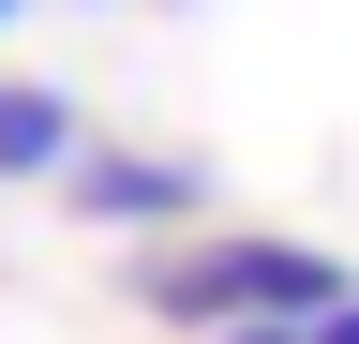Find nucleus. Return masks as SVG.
<instances>
[{"label": "nucleus", "mask_w": 359, "mask_h": 344, "mask_svg": "<svg viewBox=\"0 0 359 344\" xmlns=\"http://www.w3.org/2000/svg\"><path fill=\"white\" fill-rule=\"evenodd\" d=\"M75 150H90L75 90H45V75H0V195H30V180H75Z\"/></svg>", "instance_id": "7ed1b4c3"}, {"label": "nucleus", "mask_w": 359, "mask_h": 344, "mask_svg": "<svg viewBox=\"0 0 359 344\" xmlns=\"http://www.w3.org/2000/svg\"><path fill=\"white\" fill-rule=\"evenodd\" d=\"M314 344H359V299H344V315H314Z\"/></svg>", "instance_id": "39448f33"}, {"label": "nucleus", "mask_w": 359, "mask_h": 344, "mask_svg": "<svg viewBox=\"0 0 359 344\" xmlns=\"http://www.w3.org/2000/svg\"><path fill=\"white\" fill-rule=\"evenodd\" d=\"M15 15H30V0H0V30H15Z\"/></svg>", "instance_id": "423d86ee"}, {"label": "nucleus", "mask_w": 359, "mask_h": 344, "mask_svg": "<svg viewBox=\"0 0 359 344\" xmlns=\"http://www.w3.org/2000/svg\"><path fill=\"white\" fill-rule=\"evenodd\" d=\"M359 299V270L344 254H314V240H255V225H210V240H165V254H135V315L150 329H240V315H285V329H314V315H344Z\"/></svg>", "instance_id": "f257e3e1"}, {"label": "nucleus", "mask_w": 359, "mask_h": 344, "mask_svg": "<svg viewBox=\"0 0 359 344\" xmlns=\"http://www.w3.org/2000/svg\"><path fill=\"white\" fill-rule=\"evenodd\" d=\"M210 344H314V329H285V315H240V329H210Z\"/></svg>", "instance_id": "20e7f679"}, {"label": "nucleus", "mask_w": 359, "mask_h": 344, "mask_svg": "<svg viewBox=\"0 0 359 344\" xmlns=\"http://www.w3.org/2000/svg\"><path fill=\"white\" fill-rule=\"evenodd\" d=\"M75 225H105V240H210L195 209H210V165H180V150H75V180H60Z\"/></svg>", "instance_id": "f03ea898"}]
</instances>
